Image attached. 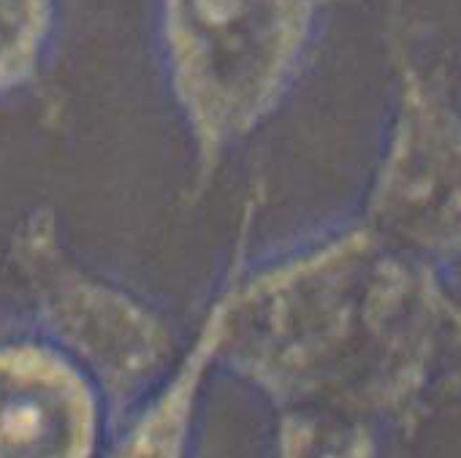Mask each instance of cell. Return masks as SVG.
Returning a JSON list of instances; mask_svg holds the SVG:
<instances>
[{"mask_svg": "<svg viewBox=\"0 0 461 458\" xmlns=\"http://www.w3.org/2000/svg\"><path fill=\"white\" fill-rule=\"evenodd\" d=\"M321 9V0H152L155 55L193 149L195 190L291 98Z\"/></svg>", "mask_w": 461, "mask_h": 458, "instance_id": "1", "label": "cell"}, {"mask_svg": "<svg viewBox=\"0 0 461 458\" xmlns=\"http://www.w3.org/2000/svg\"><path fill=\"white\" fill-rule=\"evenodd\" d=\"M9 256L50 337L112 385L131 388L166 361L174 334L163 312L82 261L50 209H36L20 222Z\"/></svg>", "mask_w": 461, "mask_h": 458, "instance_id": "2", "label": "cell"}, {"mask_svg": "<svg viewBox=\"0 0 461 458\" xmlns=\"http://www.w3.org/2000/svg\"><path fill=\"white\" fill-rule=\"evenodd\" d=\"M369 231L415 250H461V120L415 71L402 76L391 149L369 198Z\"/></svg>", "mask_w": 461, "mask_h": 458, "instance_id": "3", "label": "cell"}, {"mask_svg": "<svg viewBox=\"0 0 461 458\" xmlns=\"http://www.w3.org/2000/svg\"><path fill=\"white\" fill-rule=\"evenodd\" d=\"M101 401L90 372L52 337L0 339V458H93Z\"/></svg>", "mask_w": 461, "mask_h": 458, "instance_id": "4", "label": "cell"}, {"mask_svg": "<svg viewBox=\"0 0 461 458\" xmlns=\"http://www.w3.org/2000/svg\"><path fill=\"white\" fill-rule=\"evenodd\" d=\"M220 350V312L209 301V310L195 331L190 353L182 358L179 369L149 404V409L136 420L128 436L117 445L112 458H182L187 445V428L193 418L195 393L203 369Z\"/></svg>", "mask_w": 461, "mask_h": 458, "instance_id": "5", "label": "cell"}, {"mask_svg": "<svg viewBox=\"0 0 461 458\" xmlns=\"http://www.w3.org/2000/svg\"><path fill=\"white\" fill-rule=\"evenodd\" d=\"M60 0H0V101L33 87L55 52Z\"/></svg>", "mask_w": 461, "mask_h": 458, "instance_id": "6", "label": "cell"}]
</instances>
